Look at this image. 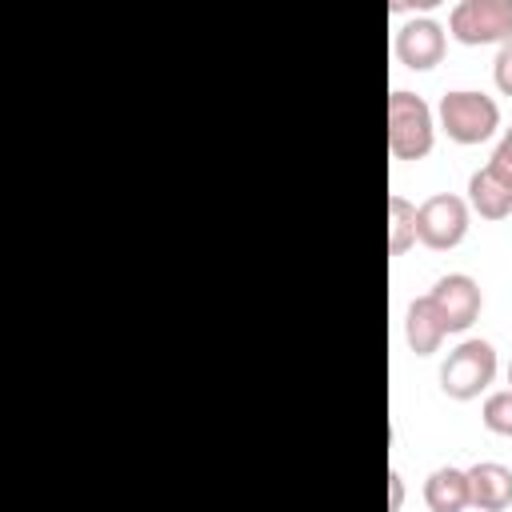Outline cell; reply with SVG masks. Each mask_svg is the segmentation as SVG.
Segmentation results:
<instances>
[{
    "mask_svg": "<svg viewBox=\"0 0 512 512\" xmlns=\"http://www.w3.org/2000/svg\"><path fill=\"white\" fill-rule=\"evenodd\" d=\"M432 144H436L432 108L424 104V96L396 88L388 96V152L396 160H424Z\"/></svg>",
    "mask_w": 512,
    "mask_h": 512,
    "instance_id": "obj_1",
    "label": "cell"
},
{
    "mask_svg": "<svg viewBox=\"0 0 512 512\" xmlns=\"http://www.w3.org/2000/svg\"><path fill=\"white\" fill-rule=\"evenodd\" d=\"M440 128L448 132V140L456 144H484L496 128H500V108L492 96L476 92V88H452L440 96Z\"/></svg>",
    "mask_w": 512,
    "mask_h": 512,
    "instance_id": "obj_2",
    "label": "cell"
},
{
    "mask_svg": "<svg viewBox=\"0 0 512 512\" xmlns=\"http://www.w3.org/2000/svg\"><path fill=\"white\" fill-rule=\"evenodd\" d=\"M496 376V348L488 340H464L440 364V388L452 400H476Z\"/></svg>",
    "mask_w": 512,
    "mask_h": 512,
    "instance_id": "obj_3",
    "label": "cell"
},
{
    "mask_svg": "<svg viewBox=\"0 0 512 512\" xmlns=\"http://www.w3.org/2000/svg\"><path fill=\"white\" fill-rule=\"evenodd\" d=\"M448 32L460 44H508L512 40V0H460L448 12Z\"/></svg>",
    "mask_w": 512,
    "mask_h": 512,
    "instance_id": "obj_4",
    "label": "cell"
},
{
    "mask_svg": "<svg viewBox=\"0 0 512 512\" xmlns=\"http://www.w3.org/2000/svg\"><path fill=\"white\" fill-rule=\"evenodd\" d=\"M468 232V200L452 192H436L416 208V240L432 252H448Z\"/></svg>",
    "mask_w": 512,
    "mask_h": 512,
    "instance_id": "obj_5",
    "label": "cell"
},
{
    "mask_svg": "<svg viewBox=\"0 0 512 512\" xmlns=\"http://www.w3.org/2000/svg\"><path fill=\"white\" fill-rule=\"evenodd\" d=\"M444 48H448V36H444V24L432 20V16H416V20H404L396 28V60L412 72H428L444 60Z\"/></svg>",
    "mask_w": 512,
    "mask_h": 512,
    "instance_id": "obj_6",
    "label": "cell"
},
{
    "mask_svg": "<svg viewBox=\"0 0 512 512\" xmlns=\"http://www.w3.org/2000/svg\"><path fill=\"white\" fill-rule=\"evenodd\" d=\"M428 296H432L436 308L444 312L448 332H464V328H472V320H476L480 308H484V292H480V284H476L468 272H448V276H440V280L432 284Z\"/></svg>",
    "mask_w": 512,
    "mask_h": 512,
    "instance_id": "obj_7",
    "label": "cell"
},
{
    "mask_svg": "<svg viewBox=\"0 0 512 512\" xmlns=\"http://www.w3.org/2000/svg\"><path fill=\"white\" fill-rule=\"evenodd\" d=\"M468 472V500L476 512H504L512 504V468L496 460H480Z\"/></svg>",
    "mask_w": 512,
    "mask_h": 512,
    "instance_id": "obj_8",
    "label": "cell"
},
{
    "mask_svg": "<svg viewBox=\"0 0 512 512\" xmlns=\"http://www.w3.org/2000/svg\"><path fill=\"white\" fill-rule=\"evenodd\" d=\"M404 336H408V348L416 356H432L440 348V340L448 336V324H444V312L436 308L432 296H416L408 304V316H404Z\"/></svg>",
    "mask_w": 512,
    "mask_h": 512,
    "instance_id": "obj_9",
    "label": "cell"
},
{
    "mask_svg": "<svg viewBox=\"0 0 512 512\" xmlns=\"http://www.w3.org/2000/svg\"><path fill=\"white\" fill-rule=\"evenodd\" d=\"M424 504L432 512H464V508H472V500H468V472L452 468V464L436 468L424 480Z\"/></svg>",
    "mask_w": 512,
    "mask_h": 512,
    "instance_id": "obj_10",
    "label": "cell"
},
{
    "mask_svg": "<svg viewBox=\"0 0 512 512\" xmlns=\"http://www.w3.org/2000/svg\"><path fill=\"white\" fill-rule=\"evenodd\" d=\"M468 208L484 220H504V216H512V188L500 176H492L488 168H476L468 176Z\"/></svg>",
    "mask_w": 512,
    "mask_h": 512,
    "instance_id": "obj_11",
    "label": "cell"
},
{
    "mask_svg": "<svg viewBox=\"0 0 512 512\" xmlns=\"http://www.w3.org/2000/svg\"><path fill=\"white\" fill-rule=\"evenodd\" d=\"M412 244H416V204L392 192L388 196V252L404 256Z\"/></svg>",
    "mask_w": 512,
    "mask_h": 512,
    "instance_id": "obj_12",
    "label": "cell"
},
{
    "mask_svg": "<svg viewBox=\"0 0 512 512\" xmlns=\"http://www.w3.org/2000/svg\"><path fill=\"white\" fill-rule=\"evenodd\" d=\"M480 420H484L488 432H496V436H512V388L492 392V396L484 400V408H480Z\"/></svg>",
    "mask_w": 512,
    "mask_h": 512,
    "instance_id": "obj_13",
    "label": "cell"
},
{
    "mask_svg": "<svg viewBox=\"0 0 512 512\" xmlns=\"http://www.w3.org/2000/svg\"><path fill=\"white\" fill-rule=\"evenodd\" d=\"M488 172L500 176L512 188V128H504V136H500V144H496V152L488 160Z\"/></svg>",
    "mask_w": 512,
    "mask_h": 512,
    "instance_id": "obj_14",
    "label": "cell"
},
{
    "mask_svg": "<svg viewBox=\"0 0 512 512\" xmlns=\"http://www.w3.org/2000/svg\"><path fill=\"white\" fill-rule=\"evenodd\" d=\"M492 80H496V88H500L504 96H512V40L500 44V52H496V60H492Z\"/></svg>",
    "mask_w": 512,
    "mask_h": 512,
    "instance_id": "obj_15",
    "label": "cell"
},
{
    "mask_svg": "<svg viewBox=\"0 0 512 512\" xmlns=\"http://www.w3.org/2000/svg\"><path fill=\"white\" fill-rule=\"evenodd\" d=\"M388 488H392V504H388V508H392V512H400V500H404V480H400V472H396V468L388 472Z\"/></svg>",
    "mask_w": 512,
    "mask_h": 512,
    "instance_id": "obj_16",
    "label": "cell"
},
{
    "mask_svg": "<svg viewBox=\"0 0 512 512\" xmlns=\"http://www.w3.org/2000/svg\"><path fill=\"white\" fill-rule=\"evenodd\" d=\"M508 384H512V364H508Z\"/></svg>",
    "mask_w": 512,
    "mask_h": 512,
    "instance_id": "obj_17",
    "label": "cell"
}]
</instances>
